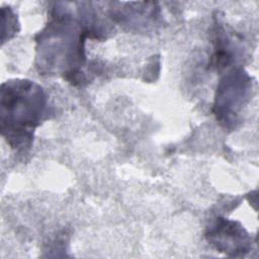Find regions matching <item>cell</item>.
<instances>
[{"label": "cell", "mask_w": 259, "mask_h": 259, "mask_svg": "<svg viewBox=\"0 0 259 259\" xmlns=\"http://www.w3.org/2000/svg\"><path fill=\"white\" fill-rule=\"evenodd\" d=\"M87 30L66 9L52 11L48 25L36 36L39 74H61L74 85L85 81L81 68L85 62L84 42Z\"/></svg>", "instance_id": "cell-1"}, {"label": "cell", "mask_w": 259, "mask_h": 259, "mask_svg": "<svg viewBox=\"0 0 259 259\" xmlns=\"http://www.w3.org/2000/svg\"><path fill=\"white\" fill-rule=\"evenodd\" d=\"M0 97L1 136L15 151L28 150L47 111L42 87L31 80L11 79L2 83Z\"/></svg>", "instance_id": "cell-2"}, {"label": "cell", "mask_w": 259, "mask_h": 259, "mask_svg": "<svg viewBox=\"0 0 259 259\" xmlns=\"http://www.w3.org/2000/svg\"><path fill=\"white\" fill-rule=\"evenodd\" d=\"M250 89V78L243 71H233L218 85L214 101V114L220 122L230 126L237 119L246 103Z\"/></svg>", "instance_id": "cell-3"}, {"label": "cell", "mask_w": 259, "mask_h": 259, "mask_svg": "<svg viewBox=\"0 0 259 259\" xmlns=\"http://www.w3.org/2000/svg\"><path fill=\"white\" fill-rule=\"evenodd\" d=\"M205 237L219 252L228 256H244L251 249V237L242 225L225 218H217L207 228Z\"/></svg>", "instance_id": "cell-4"}, {"label": "cell", "mask_w": 259, "mask_h": 259, "mask_svg": "<svg viewBox=\"0 0 259 259\" xmlns=\"http://www.w3.org/2000/svg\"><path fill=\"white\" fill-rule=\"evenodd\" d=\"M2 17L6 18L7 21L5 19H2V23H3V26L7 24L8 26V29L6 30L5 33L2 34V44L5 41V39H9L11 38L15 33H17L18 31V28L16 27L17 26V23H16V18H15V15L12 13L11 9L8 7L7 9L6 8H2Z\"/></svg>", "instance_id": "cell-5"}]
</instances>
